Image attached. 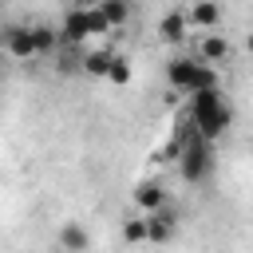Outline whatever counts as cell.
I'll return each mask as SVG.
<instances>
[{
	"label": "cell",
	"mask_w": 253,
	"mask_h": 253,
	"mask_svg": "<svg viewBox=\"0 0 253 253\" xmlns=\"http://www.w3.org/2000/svg\"><path fill=\"white\" fill-rule=\"evenodd\" d=\"M166 79H170V87H174L178 95H198V91H213V87H221V83H217V67L206 63L202 55H198V59H190V55L170 59Z\"/></svg>",
	"instance_id": "obj_2"
},
{
	"label": "cell",
	"mask_w": 253,
	"mask_h": 253,
	"mask_svg": "<svg viewBox=\"0 0 253 253\" xmlns=\"http://www.w3.org/2000/svg\"><path fill=\"white\" fill-rule=\"evenodd\" d=\"M87 24H91V36H103V32H111L115 24L107 20V12L103 8H87Z\"/></svg>",
	"instance_id": "obj_16"
},
{
	"label": "cell",
	"mask_w": 253,
	"mask_h": 253,
	"mask_svg": "<svg viewBox=\"0 0 253 253\" xmlns=\"http://www.w3.org/2000/svg\"><path fill=\"white\" fill-rule=\"evenodd\" d=\"M59 245H63V253H87V229L79 225V221H63L59 225Z\"/></svg>",
	"instance_id": "obj_7"
},
{
	"label": "cell",
	"mask_w": 253,
	"mask_h": 253,
	"mask_svg": "<svg viewBox=\"0 0 253 253\" xmlns=\"http://www.w3.org/2000/svg\"><path fill=\"white\" fill-rule=\"evenodd\" d=\"M123 241H126V245L150 241V233H146V217H126V221H123Z\"/></svg>",
	"instance_id": "obj_13"
},
{
	"label": "cell",
	"mask_w": 253,
	"mask_h": 253,
	"mask_svg": "<svg viewBox=\"0 0 253 253\" xmlns=\"http://www.w3.org/2000/svg\"><path fill=\"white\" fill-rule=\"evenodd\" d=\"M111 63H115V51H107V47H99V51H87V55H83V71H87V75H99V79H107Z\"/></svg>",
	"instance_id": "obj_11"
},
{
	"label": "cell",
	"mask_w": 253,
	"mask_h": 253,
	"mask_svg": "<svg viewBox=\"0 0 253 253\" xmlns=\"http://www.w3.org/2000/svg\"><path fill=\"white\" fill-rule=\"evenodd\" d=\"M146 233H150L154 245H166V241L174 237V213H170L166 206L154 210V213H146Z\"/></svg>",
	"instance_id": "obj_6"
},
{
	"label": "cell",
	"mask_w": 253,
	"mask_h": 253,
	"mask_svg": "<svg viewBox=\"0 0 253 253\" xmlns=\"http://www.w3.org/2000/svg\"><path fill=\"white\" fill-rule=\"evenodd\" d=\"M190 28H202V32H213L221 24V0H198L190 12H186Z\"/></svg>",
	"instance_id": "obj_5"
},
{
	"label": "cell",
	"mask_w": 253,
	"mask_h": 253,
	"mask_svg": "<svg viewBox=\"0 0 253 253\" xmlns=\"http://www.w3.org/2000/svg\"><path fill=\"white\" fill-rule=\"evenodd\" d=\"M4 51L12 59H36L40 47H36V32L24 28V24H8L4 28Z\"/></svg>",
	"instance_id": "obj_3"
},
{
	"label": "cell",
	"mask_w": 253,
	"mask_h": 253,
	"mask_svg": "<svg viewBox=\"0 0 253 253\" xmlns=\"http://www.w3.org/2000/svg\"><path fill=\"white\" fill-rule=\"evenodd\" d=\"M198 55H202L206 63H221V59L229 55V40H225L221 32H210V36L202 40V47H198Z\"/></svg>",
	"instance_id": "obj_10"
},
{
	"label": "cell",
	"mask_w": 253,
	"mask_h": 253,
	"mask_svg": "<svg viewBox=\"0 0 253 253\" xmlns=\"http://www.w3.org/2000/svg\"><path fill=\"white\" fill-rule=\"evenodd\" d=\"M99 8L107 12V20H111L115 28H123V24L130 20V0H103Z\"/></svg>",
	"instance_id": "obj_14"
},
{
	"label": "cell",
	"mask_w": 253,
	"mask_h": 253,
	"mask_svg": "<svg viewBox=\"0 0 253 253\" xmlns=\"http://www.w3.org/2000/svg\"><path fill=\"white\" fill-rule=\"evenodd\" d=\"M59 36H63V47H71V43H83V40L91 36L87 8H71V12L63 16V24H59Z\"/></svg>",
	"instance_id": "obj_4"
},
{
	"label": "cell",
	"mask_w": 253,
	"mask_h": 253,
	"mask_svg": "<svg viewBox=\"0 0 253 253\" xmlns=\"http://www.w3.org/2000/svg\"><path fill=\"white\" fill-rule=\"evenodd\" d=\"M190 115H194V123H198V130H202V138H210V142H213V138H221V134L229 130V123H233V107L225 103L221 87L190 95Z\"/></svg>",
	"instance_id": "obj_1"
},
{
	"label": "cell",
	"mask_w": 253,
	"mask_h": 253,
	"mask_svg": "<svg viewBox=\"0 0 253 253\" xmlns=\"http://www.w3.org/2000/svg\"><path fill=\"white\" fill-rule=\"evenodd\" d=\"M134 202H138L146 213H154V210H162L170 198H166V190H162L158 182H138V190H134Z\"/></svg>",
	"instance_id": "obj_8"
},
{
	"label": "cell",
	"mask_w": 253,
	"mask_h": 253,
	"mask_svg": "<svg viewBox=\"0 0 253 253\" xmlns=\"http://www.w3.org/2000/svg\"><path fill=\"white\" fill-rule=\"evenodd\" d=\"M245 47H249V51H253V32H249V40H245Z\"/></svg>",
	"instance_id": "obj_17"
},
{
	"label": "cell",
	"mask_w": 253,
	"mask_h": 253,
	"mask_svg": "<svg viewBox=\"0 0 253 253\" xmlns=\"http://www.w3.org/2000/svg\"><path fill=\"white\" fill-rule=\"evenodd\" d=\"M107 83H115V87H126V83H130V63H126V55H115V63H111V71H107Z\"/></svg>",
	"instance_id": "obj_15"
},
{
	"label": "cell",
	"mask_w": 253,
	"mask_h": 253,
	"mask_svg": "<svg viewBox=\"0 0 253 253\" xmlns=\"http://www.w3.org/2000/svg\"><path fill=\"white\" fill-rule=\"evenodd\" d=\"M186 32H190V20H186V12H170V16H162V20H158V36H162L166 43H178Z\"/></svg>",
	"instance_id": "obj_9"
},
{
	"label": "cell",
	"mask_w": 253,
	"mask_h": 253,
	"mask_svg": "<svg viewBox=\"0 0 253 253\" xmlns=\"http://www.w3.org/2000/svg\"><path fill=\"white\" fill-rule=\"evenodd\" d=\"M32 32H36V47H40V55H43V51H55V47L63 43V36H59L55 28H47V24H36Z\"/></svg>",
	"instance_id": "obj_12"
}]
</instances>
